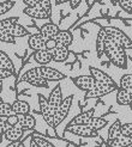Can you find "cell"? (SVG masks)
Here are the masks:
<instances>
[{"mask_svg":"<svg viewBox=\"0 0 132 147\" xmlns=\"http://www.w3.org/2000/svg\"><path fill=\"white\" fill-rule=\"evenodd\" d=\"M106 57L111 61L114 66H116L118 68L125 69L127 67V55L125 48L120 46L112 36H109L107 34V37L105 41V53Z\"/></svg>","mask_w":132,"mask_h":147,"instance_id":"6da1fadb","label":"cell"},{"mask_svg":"<svg viewBox=\"0 0 132 147\" xmlns=\"http://www.w3.org/2000/svg\"><path fill=\"white\" fill-rule=\"evenodd\" d=\"M118 89V85H111V84H106V83H100L96 82L95 85L91 87L90 90L85 91L84 94V98L85 99H90V98H100V97H103L106 94H109L114 91H116Z\"/></svg>","mask_w":132,"mask_h":147,"instance_id":"7a4b0ae2","label":"cell"},{"mask_svg":"<svg viewBox=\"0 0 132 147\" xmlns=\"http://www.w3.org/2000/svg\"><path fill=\"white\" fill-rule=\"evenodd\" d=\"M103 29L109 36H112V37L119 43L120 46H122L125 49H132V41L130 40V37L125 32L120 30V29L115 28V26H103Z\"/></svg>","mask_w":132,"mask_h":147,"instance_id":"3957f363","label":"cell"},{"mask_svg":"<svg viewBox=\"0 0 132 147\" xmlns=\"http://www.w3.org/2000/svg\"><path fill=\"white\" fill-rule=\"evenodd\" d=\"M72 102H73L72 94H70V96H67L66 98H63L60 105L58 107V109L54 113V124H55V127L59 126V124L66 119V116L69 115V111H70L71 105H72Z\"/></svg>","mask_w":132,"mask_h":147,"instance_id":"277c9868","label":"cell"},{"mask_svg":"<svg viewBox=\"0 0 132 147\" xmlns=\"http://www.w3.org/2000/svg\"><path fill=\"white\" fill-rule=\"evenodd\" d=\"M65 131H69L71 134H75L82 138H95L97 136V130L91 129L88 124H71L65 128Z\"/></svg>","mask_w":132,"mask_h":147,"instance_id":"5b68a950","label":"cell"},{"mask_svg":"<svg viewBox=\"0 0 132 147\" xmlns=\"http://www.w3.org/2000/svg\"><path fill=\"white\" fill-rule=\"evenodd\" d=\"M39 99H40V111L41 115L43 117L45 122L48 124L49 127L55 128V124H54V110L49 107L48 104V100L42 96V94H39Z\"/></svg>","mask_w":132,"mask_h":147,"instance_id":"8992f818","label":"cell"},{"mask_svg":"<svg viewBox=\"0 0 132 147\" xmlns=\"http://www.w3.org/2000/svg\"><path fill=\"white\" fill-rule=\"evenodd\" d=\"M37 69L40 72V74L45 79H47L48 82H60V80L66 78V76L63 74L61 72L56 71L55 68L49 67V66H47V65L40 66V67H37Z\"/></svg>","mask_w":132,"mask_h":147,"instance_id":"52a82bcc","label":"cell"},{"mask_svg":"<svg viewBox=\"0 0 132 147\" xmlns=\"http://www.w3.org/2000/svg\"><path fill=\"white\" fill-rule=\"evenodd\" d=\"M72 82H73V84H75L79 90H82V91L85 92L88 90H90L91 87L95 85L96 80L93 78L91 74H86V76H78L76 78H73Z\"/></svg>","mask_w":132,"mask_h":147,"instance_id":"ba28073f","label":"cell"},{"mask_svg":"<svg viewBox=\"0 0 132 147\" xmlns=\"http://www.w3.org/2000/svg\"><path fill=\"white\" fill-rule=\"evenodd\" d=\"M46 38L41 32L30 35L28 38V46L33 50H41L46 49Z\"/></svg>","mask_w":132,"mask_h":147,"instance_id":"9c48e42d","label":"cell"},{"mask_svg":"<svg viewBox=\"0 0 132 147\" xmlns=\"http://www.w3.org/2000/svg\"><path fill=\"white\" fill-rule=\"evenodd\" d=\"M23 133H24V129L22 128V126L19 123H17L16 126L13 127H10L7 129L5 133L3 134L4 139L6 141H10V142H13V141H18L20 140V138L23 136Z\"/></svg>","mask_w":132,"mask_h":147,"instance_id":"30bf717a","label":"cell"},{"mask_svg":"<svg viewBox=\"0 0 132 147\" xmlns=\"http://www.w3.org/2000/svg\"><path fill=\"white\" fill-rule=\"evenodd\" d=\"M47 100H48L49 107L52 108L54 110V113H55V110L58 109V107L60 105V103L63 100V93H61L60 85H56L54 89L52 90V92H50V94H49V97H48Z\"/></svg>","mask_w":132,"mask_h":147,"instance_id":"8fae6325","label":"cell"},{"mask_svg":"<svg viewBox=\"0 0 132 147\" xmlns=\"http://www.w3.org/2000/svg\"><path fill=\"white\" fill-rule=\"evenodd\" d=\"M90 74L93 76V78L96 80V82L100 83H106V84H111V85H115V82L112 77H109L107 73H105L103 71H101L99 68H95V67H90L89 68Z\"/></svg>","mask_w":132,"mask_h":147,"instance_id":"7c38bea8","label":"cell"},{"mask_svg":"<svg viewBox=\"0 0 132 147\" xmlns=\"http://www.w3.org/2000/svg\"><path fill=\"white\" fill-rule=\"evenodd\" d=\"M34 60L37 62L39 65L43 66V65H48L49 62L53 61L52 57V53L48 49H41V50H35V53L33 54Z\"/></svg>","mask_w":132,"mask_h":147,"instance_id":"4fadbf2b","label":"cell"},{"mask_svg":"<svg viewBox=\"0 0 132 147\" xmlns=\"http://www.w3.org/2000/svg\"><path fill=\"white\" fill-rule=\"evenodd\" d=\"M18 123L24 130H33L36 126V120L31 114H18Z\"/></svg>","mask_w":132,"mask_h":147,"instance_id":"5bb4252c","label":"cell"},{"mask_svg":"<svg viewBox=\"0 0 132 147\" xmlns=\"http://www.w3.org/2000/svg\"><path fill=\"white\" fill-rule=\"evenodd\" d=\"M106 145L112 146V147H126L132 145V136L120 134L118 138L114 139H107Z\"/></svg>","mask_w":132,"mask_h":147,"instance_id":"9a60e30c","label":"cell"},{"mask_svg":"<svg viewBox=\"0 0 132 147\" xmlns=\"http://www.w3.org/2000/svg\"><path fill=\"white\" fill-rule=\"evenodd\" d=\"M54 38L56 40V47H69L71 46V43L73 41V36L70 31L67 30H63V31H58V34L54 36Z\"/></svg>","mask_w":132,"mask_h":147,"instance_id":"2e32d148","label":"cell"},{"mask_svg":"<svg viewBox=\"0 0 132 147\" xmlns=\"http://www.w3.org/2000/svg\"><path fill=\"white\" fill-rule=\"evenodd\" d=\"M23 13L27 14L28 17L34 18V19H48L50 17L45 10L40 9V7H29V6H27L23 10Z\"/></svg>","mask_w":132,"mask_h":147,"instance_id":"e0dca14e","label":"cell"},{"mask_svg":"<svg viewBox=\"0 0 132 147\" xmlns=\"http://www.w3.org/2000/svg\"><path fill=\"white\" fill-rule=\"evenodd\" d=\"M50 53H52L53 61L55 62H65L70 55L67 47H55L54 49L50 50Z\"/></svg>","mask_w":132,"mask_h":147,"instance_id":"ac0fdd59","label":"cell"},{"mask_svg":"<svg viewBox=\"0 0 132 147\" xmlns=\"http://www.w3.org/2000/svg\"><path fill=\"white\" fill-rule=\"evenodd\" d=\"M131 99H132L131 91L122 89V87H118L116 89V103L119 105H124V107L129 105Z\"/></svg>","mask_w":132,"mask_h":147,"instance_id":"d6986e66","label":"cell"},{"mask_svg":"<svg viewBox=\"0 0 132 147\" xmlns=\"http://www.w3.org/2000/svg\"><path fill=\"white\" fill-rule=\"evenodd\" d=\"M107 37V32L105 31V29L102 28L97 34L96 37V43H95V48H96V54L99 57H101L105 53V41Z\"/></svg>","mask_w":132,"mask_h":147,"instance_id":"ffe728a7","label":"cell"},{"mask_svg":"<svg viewBox=\"0 0 132 147\" xmlns=\"http://www.w3.org/2000/svg\"><path fill=\"white\" fill-rule=\"evenodd\" d=\"M58 31H59V28H58V25L54 24V23H46V24H43L40 29V32L45 36L46 40L53 38L54 36L58 34Z\"/></svg>","mask_w":132,"mask_h":147,"instance_id":"44dd1931","label":"cell"},{"mask_svg":"<svg viewBox=\"0 0 132 147\" xmlns=\"http://www.w3.org/2000/svg\"><path fill=\"white\" fill-rule=\"evenodd\" d=\"M30 146H34V147H37V146L39 147H54V145L50 142L47 138L42 136L41 134H37V133H33Z\"/></svg>","mask_w":132,"mask_h":147,"instance_id":"7402d4cb","label":"cell"},{"mask_svg":"<svg viewBox=\"0 0 132 147\" xmlns=\"http://www.w3.org/2000/svg\"><path fill=\"white\" fill-rule=\"evenodd\" d=\"M93 116H94V109H90L88 111L78 114L76 117H73V120L70 123L71 124H88Z\"/></svg>","mask_w":132,"mask_h":147,"instance_id":"603a6c76","label":"cell"},{"mask_svg":"<svg viewBox=\"0 0 132 147\" xmlns=\"http://www.w3.org/2000/svg\"><path fill=\"white\" fill-rule=\"evenodd\" d=\"M7 31H9L14 38H17V37H24V36H28L29 35V31L27 30V29L23 25L18 24V22H16L14 24H12L9 29H7Z\"/></svg>","mask_w":132,"mask_h":147,"instance_id":"cb8c5ba5","label":"cell"},{"mask_svg":"<svg viewBox=\"0 0 132 147\" xmlns=\"http://www.w3.org/2000/svg\"><path fill=\"white\" fill-rule=\"evenodd\" d=\"M12 111L13 114H28L30 111V105H29V103L24 102V100H14L12 103Z\"/></svg>","mask_w":132,"mask_h":147,"instance_id":"d4e9b609","label":"cell"},{"mask_svg":"<svg viewBox=\"0 0 132 147\" xmlns=\"http://www.w3.org/2000/svg\"><path fill=\"white\" fill-rule=\"evenodd\" d=\"M107 120L105 119H102V117H95L93 116L91 117V120L89 121V123H88V126H89L91 129L94 130H100L102 128H105L107 126Z\"/></svg>","mask_w":132,"mask_h":147,"instance_id":"484cf974","label":"cell"},{"mask_svg":"<svg viewBox=\"0 0 132 147\" xmlns=\"http://www.w3.org/2000/svg\"><path fill=\"white\" fill-rule=\"evenodd\" d=\"M0 62H1V65H3V68L9 69V71H11L12 73L14 72L12 60L9 57V55H7L5 51H3V50H0Z\"/></svg>","mask_w":132,"mask_h":147,"instance_id":"4316f807","label":"cell"},{"mask_svg":"<svg viewBox=\"0 0 132 147\" xmlns=\"http://www.w3.org/2000/svg\"><path fill=\"white\" fill-rule=\"evenodd\" d=\"M120 127H121V122L120 120H115L114 123L111 126L108 130V139H114V138H118L121 133H120Z\"/></svg>","mask_w":132,"mask_h":147,"instance_id":"83f0119b","label":"cell"},{"mask_svg":"<svg viewBox=\"0 0 132 147\" xmlns=\"http://www.w3.org/2000/svg\"><path fill=\"white\" fill-rule=\"evenodd\" d=\"M39 77H41V74H40L37 67H36V68H31V69H29L28 72H25L24 76H23V78H22V80H23V82H27V83L29 84V83L31 82V80L39 78Z\"/></svg>","mask_w":132,"mask_h":147,"instance_id":"f1b7e54d","label":"cell"},{"mask_svg":"<svg viewBox=\"0 0 132 147\" xmlns=\"http://www.w3.org/2000/svg\"><path fill=\"white\" fill-rule=\"evenodd\" d=\"M125 90L131 91L132 90V73H129V74H124L120 79V86Z\"/></svg>","mask_w":132,"mask_h":147,"instance_id":"f546056e","label":"cell"},{"mask_svg":"<svg viewBox=\"0 0 132 147\" xmlns=\"http://www.w3.org/2000/svg\"><path fill=\"white\" fill-rule=\"evenodd\" d=\"M13 114L12 111V104L10 103H0V119H6L7 116Z\"/></svg>","mask_w":132,"mask_h":147,"instance_id":"4dcf8cb0","label":"cell"},{"mask_svg":"<svg viewBox=\"0 0 132 147\" xmlns=\"http://www.w3.org/2000/svg\"><path fill=\"white\" fill-rule=\"evenodd\" d=\"M14 6V1L13 0H6V1L0 3V16L7 13L10 10H12V7Z\"/></svg>","mask_w":132,"mask_h":147,"instance_id":"1f68e13d","label":"cell"},{"mask_svg":"<svg viewBox=\"0 0 132 147\" xmlns=\"http://www.w3.org/2000/svg\"><path fill=\"white\" fill-rule=\"evenodd\" d=\"M0 42H5V43H14V37L7 31V30H1L0 29Z\"/></svg>","mask_w":132,"mask_h":147,"instance_id":"d6a6232c","label":"cell"},{"mask_svg":"<svg viewBox=\"0 0 132 147\" xmlns=\"http://www.w3.org/2000/svg\"><path fill=\"white\" fill-rule=\"evenodd\" d=\"M31 86H35V87H48V80L47 79H45L42 76L41 77H39V78H36V79H34V80H31L30 83Z\"/></svg>","mask_w":132,"mask_h":147,"instance_id":"836d02e7","label":"cell"},{"mask_svg":"<svg viewBox=\"0 0 132 147\" xmlns=\"http://www.w3.org/2000/svg\"><path fill=\"white\" fill-rule=\"evenodd\" d=\"M118 5L121 10L126 11L127 13L132 12V0H118Z\"/></svg>","mask_w":132,"mask_h":147,"instance_id":"e575fe53","label":"cell"},{"mask_svg":"<svg viewBox=\"0 0 132 147\" xmlns=\"http://www.w3.org/2000/svg\"><path fill=\"white\" fill-rule=\"evenodd\" d=\"M17 22V18H6L0 20V29L1 30H7L12 24H14Z\"/></svg>","mask_w":132,"mask_h":147,"instance_id":"d590c367","label":"cell"},{"mask_svg":"<svg viewBox=\"0 0 132 147\" xmlns=\"http://www.w3.org/2000/svg\"><path fill=\"white\" fill-rule=\"evenodd\" d=\"M120 133H121V134H124V135L132 136V122L121 123V127H120Z\"/></svg>","mask_w":132,"mask_h":147,"instance_id":"8d00e7d4","label":"cell"},{"mask_svg":"<svg viewBox=\"0 0 132 147\" xmlns=\"http://www.w3.org/2000/svg\"><path fill=\"white\" fill-rule=\"evenodd\" d=\"M39 3L41 9L45 10L50 16V13H52V3H50V0H39Z\"/></svg>","mask_w":132,"mask_h":147,"instance_id":"74e56055","label":"cell"},{"mask_svg":"<svg viewBox=\"0 0 132 147\" xmlns=\"http://www.w3.org/2000/svg\"><path fill=\"white\" fill-rule=\"evenodd\" d=\"M5 121L9 123L11 127L16 126V124L18 123V115H17V114H11L10 116H7V117H6Z\"/></svg>","mask_w":132,"mask_h":147,"instance_id":"f35d334b","label":"cell"},{"mask_svg":"<svg viewBox=\"0 0 132 147\" xmlns=\"http://www.w3.org/2000/svg\"><path fill=\"white\" fill-rule=\"evenodd\" d=\"M10 127H11V126H10V124L7 123L4 119H0V135H3Z\"/></svg>","mask_w":132,"mask_h":147,"instance_id":"ab89813d","label":"cell"},{"mask_svg":"<svg viewBox=\"0 0 132 147\" xmlns=\"http://www.w3.org/2000/svg\"><path fill=\"white\" fill-rule=\"evenodd\" d=\"M56 40L53 37V38H48L47 41H46V49H48V50H52V49H54L55 47H56Z\"/></svg>","mask_w":132,"mask_h":147,"instance_id":"60d3db41","label":"cell"},{"mask_svg":"<svg viewBox=\"0 0 132 147\" xmlns=\"http://www.w3.org/2000/svg\"><path fill=\"white\" fill-rule=\"evenodd\" d=\"M22 1L25 4V6H29V7H40V9H41L39 0H22Z\"/></svg>","mask_w":132,"mask_h":147,"instance_id":"b9f144b4","label":"cell"},{"mask_svg":"<svg viewBox=\"0 0 132 147\" xmlns=\"http://www.w3.org/2000/svg\"><path fill=\"white\" fill-rule=\"evenodd\" d=\"M13 74V73L9 69H5V68H0V80H4L6 78H9Z\"/></svg>","mask_w":132,"mask_h":147,"instance_id":"7bdbcfd3","label":"cell"},{"mask_svg":"<svg viewBox=\"0 0 132 147\" xmlns=\"http://www.w3.org/2000/svg\"><path fill=\"white\" fill-rule=\"evenodd\" d=\"M70 7L72 10H75V9H77V7L79 6V4L82 3V0H70Z\"/></svg>","mask_w":132,"mask_h":147,"instance_id":"ee69618b","label":"cell"},{"mask_svg":"<svg viewBox=\"0 0 132 147\" xmlns=\"http://www.w3.org/2000/svg\"><path fill=\"white\" fill-rule=\"evenodd\" d=\"M9 146H10V147H17V146H23V144H22V142L18 140V141H13V142H10V144H9Z\"/></svg>","mask_w":132,"mask_h":147,"instance_id":"f6af8a7d","label":"cell"},{"mask_svg":"<svg viewBox=\"0 0 132 147\" xmlns=\"http://www.w3.org/2000/svg\"><path fill=\"white\" fill-rule=\"evenodd\" d=\"M67 1H70V0H55V4L56 5H61V4H65Z\"/></svg>","mask_w":132,"mask_h":147,"instance_id":"bcb514c9","label":"cell"},{"mask_svg":"<svg viewBox=\"0 0 132 147\" xmlns=\"http://www.w3.org/2000/svg\"><path fill=\"white\" fill-rule=\"evenodd\" d=\"M109 1H111L114 6H115V5H118V0H109Z\"/></svg>","mask_w":132,"mask_h":147,"instance_id":"7dc6e473","label":"cell"},{"mask_svg":"<svg viewBox=\"0 0 132 147\" xmlns=\"http://www.w3.org/2000/svg\"><path fill=\"white\" fill-rule=\"evenodd\" d=\"M129 107H130V109L132 110V99H131V102H130V104H129Z\"/></svg>","mask_w":132,"mask_h":147,"instance_id":"c3c4849f","label":"cell"},{"mask_svg":"<svg viewBox=\"0 0 132 147\" xmlns=\"http://www.w3.org/2000/svg\"><path fill=\"white\" fill-rule=\"evenodd\" d=\"M0 91H1V80H0Z\"/></svg>","mask_w":132,"mask_h":147,"instance_id":"681fc988","label":"cell"},{"mask_svg":"<svg viewBox=\"0 0 132 147\" xmlns=\"http://www.w3.org/2000/svg\"><path fill=\"white\" fill-rule=\"evenodd\" d=\"M0 68H3V65H1V62H0Z\"/></svg>","mask_w":132,"mask_h":147,"instance_id":"f907efd6","label":"cell"},{"mask_svg":"<svg viewBox=\"0 0 132 147\" xmlns=\"http://www.w3.org/2000/svg\"><path fill=\"white\" fill-rule=\"evenodd\" d=\"M131 94H132V90H131Z\"/></svg>","mask_w":132,"mask_h":147,"instance_id":"816d5d0a","label":"cell"}]
</instances>
